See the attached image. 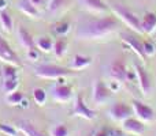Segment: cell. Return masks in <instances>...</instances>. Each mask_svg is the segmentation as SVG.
Masks as SVG:
<instances>
[{"instance_id": "2", "label": "cell", "mask_w": 156, "mask_h": 136, "mask_svg": "<svg viewBox=\"0 0 156 136\" xmlns=\"http://www.w3.org/2000/svg\"><path fill=\"white\" fill-rule=\"evenodd\" d=\"M111 10L114 11V14H115L126 26H129L130 29L134 30L136 33H143V30H141V21L129 8H126L122 4H112L111 5Z\"/></svg>"}, {"instance_id": "29", "label": "cell", "mask_w": 156, "mask_h": 136, "mask_svg": "<svg viewBox=\"0 0 156 136\" xmlns=\"http://www.w3.org/2000/svg\"><path fill=\"white\" fill-rule=\"evenodd\" d=\"M19 86V79H14V80H3V91L5 94H10L12 91H15Z\"/></svg>"}, {"instance_id": "32", "label": "cell", "mask_w": 156, "mask_h": 136, "mask_svg": "<svg viewBox=\"0 0 156 136\" xmlns=\"http://www.w3.org/2000/svg\"><path fill=\"white\" fill-rule=\"evenodd\" d=\"M27 56H29L30 60H37L38 59V53H37V49H29V52H27Z\"/></svg>"}, {"instance_id": "13", "label": "cell", "mask_w": 156, "mask_h": 136, "mask_svg": "<svg viewBox=\"0 0 156 136\" xmlns=\"http://www.w3.org/2000/svg\"><path fill=\"white\" fill-rule=\"evenodd\" d=\"M122 129L129 135H143L145 132V124L137 117H129L122 121Z\"/></svg>"}, {"instance_id": "12", "label": "cell", "mask_w": 156, "mask_h": 136, "mask_svg": "<svg viewBox=\"0 0 156 136\" xmlns=\"http://www.w3.org/2000/svg\"><path fill=\"white\" fill-rule=\"evenodd\" d=\"M111 93L112 91L110 90L108 86H105L104 82L101 80H96L93 86V102L96 105H103L110 99L111 97Z\"/></svg>"}, {"instance_id": "8", "label": "cell", "mask_w": 156, "mask_h": 136, "mask_svg": "<svg viewBox=\"0 0 156 136\" xmlns=\"http://www.w3.org/2000/svg\"><path fill=\"white\" fill-rule=\"evenodd\" d=\"M52 97H54L55 101L60 102V104L69 102L73 98V87L66 85L65 82H58L52 88Z\"/></svg>"}, {"instance_id": "20", "label": "cell", "mask_w": 156, "mask_h": 136, "mask_svg": "<svg viewBox=\"0 0 156 136\" xmlns=\"http://www.w3.org/2000/svg\"><path fill=\"white\" fill-rule=\"evenodd\" d=\"M70 5V0H49L48 3V11L54 15L62 14L67 7Z\"/></svg>"}, {"instance_id": "5", "label": "cell", "mask_w": 156, "mask_h": 136, "mask_svg": "<svg viewBox=\"0 0 156 136\" xmlns=\"http://www.w3.org/2000/svg\"><path fill=\"white\" fill-rule=\"evenodd\" d=\"M71 116H76V117L85 118V120H93L96 117V113L94 110H92L88 105L83 101V97L81 94H78L76 101H74V106L71 110Z\"/></svg>"}, {"instance_id": "22", "label": "cell", "mask_w": 156, "mask_h": 136, "mask_svg": "<svg viewBox=\"0 0 156 136\" xmlns=\"http://www.w3.org/2000/svg\"><path fill=\"white\" fill-rule=\"evenodd\" d=\"M34 44L41 52H44V53H49V52H52V49H54V41H52L51 37H47V35L38 37L37 40L34 41Z\"/></svg>"}, {"instance_id": "14", "label": "cell", "mask_w": 156, "mask_h": 136, "mask_svg": "<svg viewBox=\"0 0 156 136\" xmlns=\"http://www.w3.org/2000/svg\"><path fill=\"white\" fill-rule=\"evenodd\" d=\"M16 128L23 136H45L34 124L26 120H19L16 121Z\"/></svg>"}, {"instance_id": "33", "label": "cell", "mask_w": 156, "mask_h": 136, "mask_svg": "<svg viewBox=\"0 0 156 136\" xmlns=\"http://www.w3.org/2000/svg\"><path fill=\"white\" fill-rule=\"evenodd\" d=\"M93 136H111V134L108 129H99V131L94 132Z\"/></svg>"}, {"instance_id": "9", "label": "cell", "mask_w": 156, "mask_h": 136, "mask_svg": "<svg viewBox=\"0 0 156 136\" xmlns=\"http://www.w3.org/2000/svg\"><path fill=\"white\" fill-rule=\"evenodd\" d=\"M122 37V41L123 44H126L138 57H140L143 61H147V56L144 53V46H143V41H140V38H137L136 35L133 34H129V33H123L121 35Z\"/></svg>"}, {"instance_id": "36", "label": "cell", "mask_w": 156, "mask_h": 136, "mask_svg": "<svg viewBox=\"0 0 156 136\" xmlns=\"http://www.w3.org/2000/svg\"><path fill=\"white\" fill-rule=\"evenodd\" d=\"M111 136H123L122 135V132H116V131H110Z\"/></svg>"}, {"instance_id": "28", "label": "cell", "mask_w": 156, "mask_h": 136, "mask_svg": "<svg viewBox=\"0 0 156 136\" xmlns=\"http://www.w3.org/2000/svg\"><path fill=\"white\" fill-rule=\"evenodd\" d=\"M0 134H4V136H18L19 131L16 127L10 125L5 123H0Z\"/></svg>"}, {"instance_id": "27", "label": "cell", "mask_w": 156, "mask_h": 136, "mask_svg": "<svg viewBox=\"0 0 156 136\" xmlns=\"http://www.w3.org/2000/svg\"><path fill=\"white\" fill-rule=\"evenodd\" d=\"M70 29H71V25H70V22H67V21L59 22V23H56L55 27H54L55 33H56L59 37H65V35H67V33L70 32Z\"/></svg>"}, {"instance_id": "23", "label": "cell", "mask_w": 156, "mask_h": 136, "mask_svg": "<svg viewBox=\"0 0 156 136\" xmlns=\"http://www.w3.org/2000/svg\"><path fill=\"white\" fill-rule=\"evenodd\" d=\"M52 52L55 53V56H56L58 59L63 57L66 55V52H67V40H66L65 37L58 38L54 42V49H52Z\"/></svg>"}, {"instance_id": "25", "label": "cell", "mask_w": 156, "mask_h": 136, "mask_svg": "<svg viewBox=\"0 0 156 136\" xmlns=\"http://www.w3.org/2000/svg\"><path fill=\"white\" fill-rule=\"evenodd\" d=\"M23 98H25L23 94L18 90L12 91V93H10V94H5V102H7L8 105H11V106H18L19 104H22Z\"/></svg>"}, {"instance_id": "19", "label": "cell", "mask_w": 156, "mask_h": 136, "mask_svg": "<svg viewBox=\"0 0 156 136\" xmlns=\"http://www.w3.org/2000/svg\"><path fill=\"white\" fill-rule=\"evenodd\" d=\"M92 63V59L89 56H83V55H76L71 60L70 69L73 71H81V69H85L86 67H89Z\"/></svg>"}, {"instance_id": "18", "label": "cell", "mask_w": 156, "mask_h": 136, "mask_svg": "<svg viewBox=\"0 0 156 136\" xmlns=\"http://www.w3.org/2000/svg\"><path fill=\"white\" fill-rule=\"evenodd\" d=\"M86 10H89L93 14H105L108 11V7L103 0H82Z\"/></svg>"}, {"instance_id": "26", "label": "cell", "mask_w": 156, "mask_h": 136, "mask_svg": "<svg viewBox=\"0 0 156 136\" xmlns=\"http://www.w3.org/2000/svg\"><path fill=\"white\" fill-rule=\"evenodd\" d=\"M47 98H48V95H47V91L44 88L36 87L33 90V99H34V102L38 106H44L47 102Z\"/></svg>"}, {"instance_id": "24", "label": "cell", "mask_w": 156, "mask_h": 136, "mask_svg": "<svg viewBox=\"0 0 156 136\" xmlns=\"http://www.w3.org/2000/svg\"><path fill=\"white\" fill-rule=\"evenodd\" d=\"M0 26H2V29L4 30L5 33L12 32L14 21H12V18H11V15L5 10L0 11Z\"/></svg>"}, {"instance_id": "16", "label": "cell", "mask_w": 156, "mask_h": 136, "mask_svg": "<svg viewBox=\"0 0 156 136\" xmlns=\"http://www.w3.org/2000/svg\"><path fill=\"white\" fill-rule=\"evenodd\" d=\"M16 35H18V40H19V42H21V45L23 46V48H26L27 51H29V49H33L36 46L32 34H30L23 26L18 27V30H16Z\"/></svg>"}, {"instance_id": "6", "label": "cell", "mask_w": 156, "mask_h": 136, "mask_svg": "<svg viewBox=\"0 0 156 136\" xmlns=\"http://www.w3.org/2000/svg\"><path fill=\"white\" fill-rule=\"evenodd\" d=\"M0 61L16 65V67L21 65V60H19L18 55L14 52V49L10 46V44L2 35H0Z\"/></svg>"}, {"instance_id": "7", "label": "cell", "mask_w": 156, "mask_h": 136, "mask_svg": "<svg viewBox=\"0 0 156 136\" xmlns=\"http://www.w3.org/2000/svg\"><path fill=\"white\" fill-rule=\"evenodd\" d=\"M132 109H133V114L141 120L143 123H147V121H152L155 117L154 109L148 105L143 104L141 101H133L132 102Z\"/></svg>"}, {"instance_id": "17", "label": "cell", "mask_w": 156, "mask_h": 136, "mask_svg": "<svg viewBox=\"0 0 156 136\" xmlns=\"http://www.w3.org/2000/svg\"><path fill=\"white\" fill-rule=\"evenodd\" d=\"M141 30L145 34H152L156 30V14L147 12L141 19Z\"/></svg>"}, {"instance_id": "35", "label": "cell", "mask_w": 156, "mask_h": 136, "mask_svg": "<svg viewBox=\"0 0 156 136\" xmlns=\"http://www.w3.org/2000/svg\"><path fill=\"white\" fill-rule=\"evenodd\" d=\"M5 5H7V2L5 0H0V11L5 10Z\"/></svg>"}, {"instance_id": "15", "label": "cell", "mask_w": 156, "mask_h": 136, "mask_svg": "<svg viewBox=\"0 0 156 136\" xmlns=\"http://www.w3.org/2000/svg\"><path fill=\"white\" fill-rule=\"evenodd\" d=\"M18 10L21 11L23 15L29 16V18L37 19L40 18V11L36 5H33L29 0H19L18 2Z\"/></svg>"}, {"instance_id": "1", "label": "cell", "mask_w": 156, "mask_h": 136, "mask_svg": "<svg viewBox=\"0 0 156 136\" xmlns=\"http://www.w3.org/2000/svg\"><path fill=\"white\" fill-rule=\"evenodd\" d=\"M116 27H118V21L115 16H103V18L86 22L78 32V37L88 38V40L103 38L114 33Z\"/></svg>"}, {"instance_id": "31", "label": "cell", "mask_w": 156, "mask_h": 136, "mask_svg": "<svg viewBox=\"0 0 156 136\" xmlns=\"http://www.w3.org/2000/svg\"><path fill=\"white\" fill-rule=\"evenodd\" d=\"M143 46H144V53H145L147 59L155 55V52H156V51H155V45L151 42V41H144V42H143Z\"/></svg>"}, {"instance_id": "11", "label": "cell", "mask_w": 156, "mask_h": 136, "mask_svg": "<svg viewBox=\"0 0 156 136\" xmlns=\"http://www.w3.org/2000/svg\"><path fill=\"white\" fill-rule=\"evenodd\" d=\"M110 116L115 121H125L126 118L133 116V109L129 105L125 104V102H116V104H114L111 106Z\"/></svg>"}, {"instance_id": "4", "label": "cell", "mask_w": 156, "mask_h": 136, "mask_svg": "<svg viewBox=\"0 0 156 136\" xmlns=\"http://www.w3.org/2000/svg\"><path fill=\"white\" fill-rule=\"evenodd\" d=\"M134 74H136V79H137V82H138V87L141 88L144 95H148L152 91V80H151V76H149L148 71H147L143 65L136 63Z\"/></svg>"}, {"instance_id": "21", "label": "cell", "mask_w": 156, "mask_h": 136, "mask_svg": "<svg viewBox=\"0 0 156 136\" xmlns=\"http://www.w3.org/2000/svg\"><path fill=\"white\" fill-rule=\"evenodd\" d=\"M18 75H19V69H18L16 65L7 64V63H4V65H3V68H2V79L3 80L19 79Z\"/></svg>"}, {"instance_id": "34", "label": "cell", "mask_w": 156, "mask_h": 136, "mask_svg": "<svg viewBox=\"0 0 156 136\" xmlns=\"http://www.w3.org/2000/svg\"><path fill=\"white\" fill-rule=\"evenodd\" d=\"M30 3H32L33 5H36L37 8H40V7H43L44 4H45V2L47 0H29Z\"/></svg>"}, {"instance_id": "30", "label": "cell", "mask_w": 156, "mask_h": 136, "mask_svg": "<svg viewBox=\"0 0 156 136\" xmlns=\"http://www.w3.org/2000/svg\"><path fill=\"white\" fill-rule=\"evenodd\" d=\"M69 134H70V131L65 124H58L51 129V136H69Z\"/></svg>"}, {"instance_id": "3", "label": "cell", "mask_w": 156, "mask_h": 136, "mask_svg": "<svg viewBox=\"0 0 156 136\" xmlns=\"http://www.w3.org/2000/svg\"><path fill=\"white\" fill-rule=\"evenodd\" d=\"M70 74H71L70 69L59 67V65H55V64H41L38 67H36V75L38 78H41V79L58 80Z\"/></svg>"}, {"instance_id": "10", "label": "cell", "mask_w": 156, "mask_h": 136, "mask_svg": "<svg viewBox=\"0 0 156 136\" xmlns=\"http://www.w3.org/2000/svg\"><path fill=\"white\" fill-rule=\"evenodd\" d=\"M127 67L122 59H118L110 65V76L112 80L118 83H123L127 79Z\"/></svg>"}, {"instance_id": "37", "label": "cell", "mask_w": 156, "mask_h": 136, "mask_svg": "<svg viewBox=\"0 0 156 136\" xmlns=\"http://www.w3.org/2000/svg\"><path fill=\"white\" fill-rule=\"evenodd\" d=\"M18 136H23V135H22V134H21V132H19V134H18Z\"/></svg>"}]
</instances>
